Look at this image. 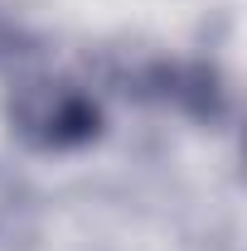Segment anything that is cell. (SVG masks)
Here are the masks:
<instances>
[{
    "mask_svg": "<svg viewBox=\"0 0 247 251\" xmlns=\"http://www.w3.org/2000/svg\"><path fill=\"white\" fill-rule=\"evenodd\" d=\"M15 130L39 150H78L102 130V111L83 87L30 82L15 97Z\"/></svg>",
    "mask_w": 247,
    "mask_h": 251,
    "instance_id": "1",
    "label": "cell"
}]
</instances>
